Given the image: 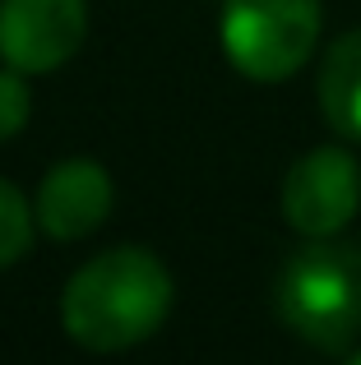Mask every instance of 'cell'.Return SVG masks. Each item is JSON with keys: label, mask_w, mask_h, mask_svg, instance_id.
I'll return each instance as SVG.
<instances>
[{"label": "cell", "mask_w": 361, "mask_h": 365, "mask_svg": "<svg viewBox=\"0 0 361 365\" xmlns=\"http://www.w3.org/2000/svg\"><path fill=\"white\" fill-rule=\"evenodd\" d=\"M172 273L144 245H116L74 268L61 292V329L93 356L148 342L172 314Z\"/></svg>", "instance_id": "cell-1"}, {"label": "cell", "mask_w": 361, "mask_h": 365, "mask_svg": "<svg viewBox=\"0 0 361 365\" xmlns=\"http://www.w3.org/2000/svg\"><path fill=\"white\" fill-rule=\"evenodd\" d=\"M273 310L283 329L320 351H347L361 338V245L306 241L273 277Z\"/></svg>", "instance_id": "cell-2"}, {"label": "cell", "mask_w": 361, "mask_h": 365, "mask_svg": "<svg viewBox=\"0 0 361 365\" xmlns=\"http://www.w3.org/2000/svg\"><path fill=\"white\" fill-rule=\"evenodd\" d=\"M218 42L241 79L283 83L315 56L325 9L320 0H218Z\"/></svg>", "instance_id": "cell-3"}, {"label": "cell", "mask_w": 361, "mask_h": 365, "mask_svg": "<svg viewBox=\"0 0 361 365\" xmlns=\"http://www.w3.org/2000/svg\"><path fill=\"white\" fill-rule=\"evenodd\" d=\"M283 222L306 241L338 236L361 208V167L343 143H320L301 153L283 176Z\"/></svg>", "instance_id": "cell-4"}, {"label": "cell", "mask_w": 361, "mask_h": 365, "mask_svg": "<svg viewBox=\"0 0 361 365\" xmlns=\"http://www.w3.org/2000/svg\"><path fill=\"white\" fill-rule=\"evenodd\" d=\"M88 42V0H0V65L56 74Z\"/></svg>", "instance_id": "cell-5"}, {"label": "cell", "mask_w": 361, "mask_h": 365, "mask_svg": "<svg viewBox=\"0 0 361 365\" xmlns=\"http://www.w3.org/2000/svg\"><path fill=\"white\" fill-rule=\"evenodd\" d=\"M111 204H116L111 171L93 158H65L42 176L33 213L51 241H83L111 217Z\"/></svg>", "instance_id": "cell-6"}, {"label": "cell", "mask_w": 361, "mask_h": 365, "mask_svg": "<svg viewBox=\"0 0 361 365\" xmlns=\"http://www.w3.org/2000/svg\"><path fill=\"white\" fill-rule=\"evenodd\" d=\"M315 93H320V116L329 120V130L338 139L361 143V28L334 37L325 46Z\"/></svg>", "instance_id": "cell-7"}, {"label": "cell", "mask_w": 361, "mask_h": 365, "mask_svg": "<svg viewBox=\"0 0 361 365\" xmlns=\"http://www.w3.org/2000/svg\"><path fill=\"white\" fill-rule=\"evenodd\" d=\"M37 232L42 227H37V213L24 199V190L0 176V268H14L19 259H28Z\"/></svg>", "instance_id": "cell-8"}, {"label": "cell", "mask_w": 361, "mask_h": 365, "mask_svg": "<svg viewBox=\"0 0 361 365\" xmlns=\"http://www.w3.org/2000/svg\"><path fill=\"white\" fill-rule=\"evenodd\" d=\"M33 120V88H28V74L14 65H0V143L19 139Z\"/></svg>", "instance_id": "cell-9"}, {"label": "cell", "mask_w": 361, "mask_h": 365, "mask_svg": "<svg viewBox=\"0 0 361 365\" xmlns=\"http://www.w3.org/2000/svg\"><path fill=\"white\" fill-rule=\"evenodd\" d=\"M343 365H361V347H357V351H347V361H343Z\"/></svg>", "instance_id": "cell-10"}]
</instances>
